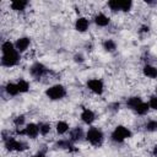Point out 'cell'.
Here are the masks:
<instances>
[{"mask_svg":"<svg viewBox=\"0 0 157 157\" xmlns=\"http://www.w3.org/2000/svg\"><path fill=\"white\" fill-rule=\"evenodd\" d=\"M148 109H150V105H148V103H145V102H141L134 110L139 114V115H145L147 112H148Z\"/></svg>","mask_w":157,"mask_h":157,"instance_id":"18","label":"cell"},{"mask_svg":"<svg viewBox=\"0 0 157 157\" xmlns=\"http://www.w3.org/2000/svg\"><path fill=\"white\" fill-rule=\"evenodd\" d=\"M23 123H25V117L23 115H18L17 118H15V125L21 126Z\"/></svg>","mask_w":157,"mask_h":157,"instance_id":"28","label":"cell"},{"mask_svg":"<svg viewBox=\"0 0 157 157\" xmlns=\"http://www.w3.org/2000/svg\"><path fill=\"white\" fill-rule=\"evenodd\" d=\"M29 71H31V75H32V76L39 78V77H42V76L47 72V69H45V66H44L42 63H34V64L31 66Z\"/></svg>","mask_w":157,"mask_h":157,"instance_id":"7","label":"cell"},{"mask_svg":"<svg viewBox=\"0 0 157 157\" xmlns=\"http://www.w3.org/2000/svg\"><path fill=\"white\" fill-rule=\"evenodd\" d=\"M18 60H20V54H18V52L16 50V52H13V53H11V54L2 55V58H1V64H2L4 66H6V67H10V66L16 65V64L18 63Z\"/></svg>","mask_w":157,"mask_h":157,"instance_id":"5","label":"cell"},{"mask_svg":"<svg viewBox=\"0 0 157 157\" xmlns=\"http://www.w3.org/2000/svg\"><path fill=\"white\" fill-rule=\"evenodd\" d=\"M141 102H142V99H141L140 97H130V98L128 99V102H126V105H128L130 109L134 110Z\"/></svg>","mask_w":157,"mask_h":157,"instance_id":"19","label":"cell"},{"mask_svg":"<svg viewBox=\"0 0 157 157\" xmlns=\"http://www.w3.org/2000/svg\"><path fill=\"white\" fill-rule=\"evenodd\" d=\"M103 48H104L107 52H114L115 48H117V44H115L114 40H112V39H107V40L103 43Z\"/></svg>","mask_w":157,"mask_h":157,"instance_id":"22","label":"cell"},{"mask_svg":"<svg viewBox=\"0 0 157 157\" xmlns=\"http://www.w3.org/2000/svg\"><path fill=\"white\" fill-rule=\"evenodd\" d=\"M94 22L97 26H101V27H105L108 23H109V17L105 16L104 13H98L96 17H94Z\"/></svg>","mask_w":157,"mask_h":157,"instance_id":"14","label":"cell"},{"mask_svg":"<svg viewBox=\"0 0 157 157\" xmlns=\"http://www.w3.org/2000/svg\"><path fill=\"white\" fill-rule=\"evenodd\" d=\"M153 155H155V156L157 157V145H156V146L153 147Z\"/></svg>","mask_w":157,"mask_h":157,"instance_id":"30","label":"cell"},{"mask_svg":"<svg viewBox=\"0 0 157 157\" xmlns=\"http://www.w3.org/2000/svg\"><path fill=\"white\" fill-rule=\"evenodd\" d=\"M5 146H6V148L7 150H10V151H23V150H26L27 148V145L25 144V142H22V141H18V140H16V139H13V137H9L6 141H5Z\"/></svg>","mask_w":157,"mask_h":157,"instance_id":"4","label":"cell"},{"mask_svg":"<svg viewBox=\"0 0 157 157\" xmlns=\"http://www.w3.org/2000/svg\"><path fill=\"white\" fill-rule=\"evenodd\" d=\"M148 105H150V108H152V109L157 110V96H153V97H151V98H150Z\"/></svg>","mask_w":157,"mask_h":157,"instance_id":"27","label":"cell"},{"mask_svg":"<svg viewBox=\"0 0 157 157\" xmlns=\"http://www.w3.org/2000/svg\"><path fill=\"white\" fill-rule=\"evenodd\" d=\"M45 94H47L48 98H50L53 101H56V99H61L66 94V90L61 85H54V86L49 87L45 91Z\"/></svg>","mask_w":157,"mask_h":157,"instance_id":"3","label":"cell"},{"mask_svg":"<svg viewBox=\"0 0 157 157\" xmlns=\"http://www.w3.org/2000/svg\"><path fill=\"white\" fill-rule=\"evenodd\" d=\"M147 131H157V120H150L146 124Z\"/></svg>","mask_w":157,"mask_h":157,"instance_id":"26","label":"cell"},{"mask_svg":"<svg viewBox=\"0 0 157 157\" xmlns=\"http://www.w3.org/2000/svg\"><path fill=\"white\" fill-rule=\"evenodd\" d=\"M81 137H83V131L81 128H75L74 130H71V132H70L71 141H78V140H81Z\"/></svg>","mask_w":157,"mask_h":157,"instance_id":"16","label":"cell"},{"mask_svg":"<svg viewBox=\"0 0 157 157\" xmlns=\"http://www.w3.org/2000/svg\"><path fill=\"white\" fill-rule=\"evenodd\" d=\"M156 92H157V87H156Z\"/></svg>","mask_w":157,"mask_h":157,"instance_id":"32","label":"cell"},{"mask_svg":"<svg viewBox=\"0 0 157 157\" xmlns=\"http://www.w3.org/2000/svg\"><path fill=\"white\" fill-rule=\"evenodd\" d=\"M130 136H131V131L123 125L117 126L112 132V140L115 142H123L125 139H129Z\"/></svg>","mask_w":157,"mask_h":157,"instance_id":"2","label":"cell"},{"mask_svg":"<svg viewBox=\"0 0 157 157\" xmlns=\"http://www.w3.org/2000/svg\"><path fill=\"white\" fill-rule=\"evenodd\" d=\"M144 75L150 77V78H156L157 77V67L152 65H145L144 66Z\"/></svg>","mask_w":157,"mask_h":157,"instance_id":"12","label":"cell"},{"mask_svg":"<svg viewBox=\"0 0 157 157\" xmlns=\"http://www.w3.org/2000/svg\"><path fill=\"white\" fill-rule=\"evenodd\" d=\"M49 131H50V124H48V123L39 124V134H42V135H47Z\"/></svg>","mask_w":157,"mask_h":157,"instance_id":"25","label":"cell"},{"mask_svg":"<svg viewBox=\"0 0 157 157\" xmlns=\"http://www.w3.org/2000/svg\"><path fill=\"white\" fill-rule=\"evenodd\" d=\"M75 61H78V63H82V61H83V58H82V55H81V54H78V55H76V56H75Z\"/></svg>","mask_w":157,"mask_h":157,"instance_id":"29","label":"cell"},{"mask_svg":"<svg viewBox=\"0 0 157 157\" xmlns=\"http://www.w3.org/2000/svg\"><path fill=\"white\" fill-rule=\"evenodd\" d=\"M132 6V2L130 0H120V10L128 12Z\"/></svg>","mask_w":157,"mask_h":157,"instance_id":"23","label":"cell"},{"mask_svg":"<svg viewBox=\"0 0 157 157\" xmlns=\"http://www.w3.org/2000/svg\"><path fill=\"white\" fill-rule=\"evenodd\" d=\"M5 91H6L10 96H16V94L20 93L18 87H17V83H12V82H9V83L5 86Z\"/></svg>","mask_w":157,"mask_h":157,"instance_id":"17","label":"cell"},{"mask_svg":"<svg viewBox=\"0 0 157 157\" xmlns=\"http://www.w3.org/2000/svg\"><path fill=\"white\" fill-rule=\"evenodd\" d=\"M108 6L112 11H119L120 10V0H110V1H108Z\"/></svg>","mask_w":157,"mask_h":157,"instance_id":"24","label":"cell"},{"mask_svg":"<svg viewBox=\"0 0 157 157\" xmlns=\"http://www.w3.org/2000/svg\"><path fill=\"white\" fill-rule=\"evenodd\" d=\"M67 130H69V124L66 121H58V124H56V131H58V134L63 135Z\"/></svg>","mask_w":157,"mask_h":157,"instance_id":"20","label":"cell"},{"mask_svg":"<svg viewBox=\"0 0 157 157\" xmlns=\"http://www.w3.org/2000/svg\"><path fill=\"white\" fill-rule=\"evenodd\" d=\"M28 2L27 1H23V0H15L10 4L11 9L12 10H16V11H23L26 7H27Z\"/></svg>","mask_w":157,"mask_h":157,"instance_id":"13","label":"cell"},{"mask_svg":"<svg viewBox=\"0 0 157 157\" xmlns=\"http://www.w3.org/2000/svg\"><path fill=\"white\" fill-rule=\"evenodd\" d=\"M17 87H18L20 93H25V92H27L29 90V83L26 80H20L17 82Z\"/></svg>","mask_w":157,"mask_h":157,"instance_id":"21","label":"cell"},{"mask_svg":"<svg viewBox=\"0 0 157 157\" xmlns=\"http://www.w3.org/2000/svg\"><path fill=\"white\" fill-rule=\"evenodd\" d=\"M86 139L93 146H99L103 141V132L98 128H91L86 134Z\"/></svg>","mask_w":157,"mask_h":157,"instance_id":"1","label":"cell"},{"mask_svg":"<svg viewBox=\"0 0 157 157\" xmlns=\"http://www.w3.org/2000/svg\"><path fill=\"white\" fill-rule=\"evenodd\" d=\"M1 52H2V55H6V54H11L16 52V49H15V45L10 40H6L1 44Z\"/></svg>","mask_w":157,"mask_h":157,"instance_id":"15","label":"cell"},{"mask_svg":"<svg viewBox=\"0 0 157 157\" xmlns=\"http://www.w3.org/2000/svg\"><path fill=\"white\" fill-rule=\"evenodd\" d=\"M87 87H88L92 92H94V93H97V94H101V93L103 92V82H102L101 80H98V78H92V80H90V81L87 82Z\"/></svg>","mask_w":157,"mask_h":157,"instance_id":"8","label":"cell"},{"mask_svg":"<svg viewBox=\"0 0 157 157\" xmlns=\"http://www.w3.org/2000/svg\"><path fill=\"white\" fill-rule=\"evenodd\" d=\"M88 26H90V22H88V20L85 18V17H78V18L76 20V22H75V28H76V31H78V32H85V31H87Z\"/></svg>","mask_w":157,"mask_h":157,"instance_id":"10","label":"cell"},{"mask_svg":"<svg viewBox=\"0 0 157 157\" xmlns=\"http://www.w3.org/2000/svg\"><path fill=\"white\" fill-rule=\"evenodd\" d=\"M33 157H45V156H44L43 153H38V155H34Z\"/></svg>","mask_w":157,"mask_h":157,"instance_id":"31","label":"cell"},{"mask_svg":"<svg viewBox=\"0 0 157 157\" xmlns=\"http://www.w3.org/2000/svg\"><path fill=\"white\" fill-rule=\"evenodd\" d=\"M18 134L20 135H26V136H28L31 139H34L39 134V125H36V124L31 123V124L26 125V128L23 130H21V131L18 130Z\"/></svg>","mask_w":157,"mask_h":157,"instance_id":"6","label":"cell"},{"mask_svg":"<svg viewBox=\"0 0 157 157\" xmlns=\"http://www.w3.org/2000/svg\"><path fill=\"white\" fill-rule=\"evenodd\" d=\"M81 119L86 124H92L94 120V113L91 109H83L81 113Z\"/></svg>","mask_w":157,"mask_h":157,"instance_id":"11","label":"cell"},{"mask_svg":"<svg viewBox=\"0 0 157 157\" xmlns=\"http://www.w3.org/2000/svg\"><path fill=\"white\" fill-rule=\"evenodd\" d=\"M15 47H16V50L17 52H25L29 47V38H27V37L18 38L16 40V43H15Z\"/></svg>","mask_w":157,"mask_h":157,"instance_id":"9","label":"cell"}]
</instances>
